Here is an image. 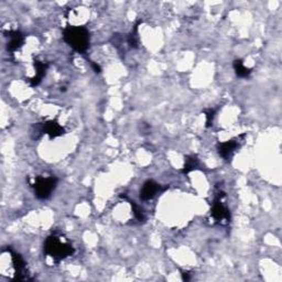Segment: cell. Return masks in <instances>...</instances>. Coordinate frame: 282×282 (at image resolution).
Segmentation results:
<instances>
[{"mask_svg":"<svg viewBox=\"0 0 282 282\" xmlns=\"http://www.w3.org/2000/svg\"><path fill=\"white\" fill-rule=\"evenodd\" d=\"M63 39L76 52L82 54L86 52L91 43L88 29L80 25H67L63 30Z\"/></svg>","mask_w":282,"mask_h":282,"instance_id":"obj_1","label":"cell"},{"mask_svg":"<svg viewBox=\"0 0 282 282\" xmlns=\"http://www.w3.org/2000/svg\"><path fill=\"white\" fill-rule=\"evenodd\" d=\"M44 253L54 261L59 262L75 253V248L68 240H64L61 235H50L44 242Z\"/></svg>","mask_w":282,"mask_h":282,"instance_id":"obj_2","label":"cell"},{"mask_svg":"<svg viewBox=\"0 0 282 282\" xmlns=\"http://www.w3.org/2000/svg\"><path fill=\"white\" fill-rule=\"evenodd\" d=\"M57 185V179L55 177H37L32 187L34 189L36 196L40 200H47L52 195Z\"/></svg>","mask_w":282,"mask_h":282,"instance_id":"obj_3","label":"cell"},{"mask_svg":"<svg viewBox=\"0 0 282 282\" xmlns=\"http://www.w3.org/2000/svg\"><path fill=\"white\" fill-rule=\"evenodd\" d=\"M224 197H225V193L223 192H219L216 197L214 198L213 204H211L210 208V215L215 222L223 224V223H229L230 222V211L228 207L224 203Z\"/></svg>","mask_w":282,"mask_h":282,"instance_id":"obj_4","label":"cell"},{"mask_svg":"<svg viewBox=\"0 0 282 282\" xmlns=\"http://www.w3.org/2000/svg\"><path fill=\"white\" fill-rule=\"evenodd\" d=\"M7 251L10 254L12 264H14V269H15L14 280H18V281L30 280L29 273H28V267H27V264H25V261L23 260V258L16 252L11 251V249H7Z\"/></svg>","mask_w":282,"mask_h":282,"instance_id":"obj_5","label":"cell"},{"mask_svg":"<svg viewBox=\"0 0 282 282\" xmlns=\"http://www.w3.org/2000/svg\"><path fill=\"white\" fill-rule=\"evenodd\" d=\"M239 148H240L239 138H235L232 140L225 141V143H221L217 149H219L220 156L224 160H226V161H229V160L234 157L236 151Z\"/></svg>","mask_w":282,"mask_h":282,"instance_id":"obj_6","label":"cell"},{"mask_svg":"<svg viewBox=\"0 0 282 282\" xmlns=\"http://www.w3.org/2000/svg\"><path fill=\"white\" fill-rule=\"evenodd\" d=\"M4 34H6L5 37H7L9 39V41L7 43V49H8L9 52L14 53L23 46L24 36L21 33L20 31H17V30H15V31L14 30L5 31Z\"/></svg>","mask_w":282,"mask_h":282,"instance_id":"obj_7","label":"cell"},{"mask_svg":"<svg viewBox=\"0 0 282 282\" xmlns=\"http://www.w3.org/2000/svg\"><path fill=\"white\" fill-rule=\"evenodd\" d=\"M40 130L42 133H46L50 137V139H54L57 137L63 136L65 133L64 128L55 120H49L40 125Z\"/></svg>","mask_w":282,"mask_h":282,"instance_id":"obj_8","label":"cell"},{"mask_svg":"<svg viewBox=\"0 0 282 282\" xmlns=\"http://www.w3.org/2000/svg\"><path fill=\"white\" fill-rule=\"evenodd\" d=\"M162 190L161 185L157 183L153 180H148L146 181L143 185V188L140 190V198L143 201H149L152 200L160 191Z\"/></svg>","mask_w":282,"mask_h":282,"instance_id":"obj_9","label":"cell"},{"mask_svg":"<svg viewBox=\"0 0 282 282\" xmlns=\"http://www.w3.org/2000/svg\"><path fill=\"white\" fill-rule=\"evenodd\" d=\"M33 65L36 68V75L32 79H29V83L32 87H36L40 84L42 79L46 76L47 70L49 68V64L44 61L34 60Z\"/></svg>","mask_w":282,"mask_h":282,"instance_id":"obj_10","label":"cell"},{"mask_svg":"<svg viewBox=\"0 0 282 282\" xmlns=\"http://www.w3.org/2000/svg\"><path fill=\"white\" fill-rule=\"evenodd\" d=\"M234 69H235L236 75L241 79H246L252 74V68L246 67L245 64H243V62L241 60L234 61Z\"/></svg>","mask_w":282,"mask_h":282,"instance_id":"obj_11","label":"cell"},{"mask_svg":"<svg viewBox=\"0 0 282 282\" xmlns=\"http://www.w3.org/2000/svg\"><path fill=\"white\" fill-rule=\"evenodd\" d=\"M197 165H198V159L196 156H189L187 157V159H185V162H184V168L182 170V172L184 173V174H188V173H190L191 171H193L197 168Z\"/></svg>","mask_w":282,"mask_h":282,"instance_id":"obj_12","label":"cell"},{"mask_svg":"<svg viewBox=\"0 0 282 282\" xmlns=\"http://www.w3.org/2000/svg\"><path fill=\"white\" fill-rule=\"evenodd\" d=\"M140 23V21L137 23V24H134V28L133 30L130 32V34L128 36L127 38V42L128 44H129V47L130 48H138V24Z\"/></svg>","mask_w":282,"mask_h":282,"instance_id":"obj_13","label":"cell"},{"mask_svg":"<svg viewBox=\"0 0 282 282\" xmlns=\"http://www.w3.org/2000/svg\"><path fill=\"white\" fill-rule=\"evenodd\" d=\"M130 205L132 207V211H133V215L136 217V220L138 222H144L146 220V214H145V210L141 208L139 205L136 204V202L130 201Z\"/></svg>","mask_w":282,"mask_h":282,"instance_id":"obj_14","label":"cell"},{"mask_svg":"<svg viewBox=\"0 0 282 282\" xmlns=\"http://www.w3.org/2000/svg\"><path fill=\"white\" fill-rule=\"evenodd\" d=\"M215 110H207L206 112H205V116H206V127H210L211 125H213V120H214V117H215Z\"/></svg>","mask_w":282,"mask_h":282,"instance_id":"obj_15","label":"cell"},{"mask_svg":"<svg viewBox=\"0 0 282 282\" xmlns=\"http://www.w3.org/2000/svg\"><path fill=\"white\" fill-rule=\"evenodd\" d=\"M92 65H93V68H94V70H95L96 73H100V70H101V69H100L99 65H97V64H95V63H93Z\"/></svg>","mask_w":282,"mask_h":282,"instance_id":"obj_16","label":"cell"},{"mask_svg":"<svg viewBox=\"0 0 282 282\" xmlns=\"http://www.w3.org/2000/svg\"><path fill=\"white\" fill-rule=\"evenodd\" d=\"M182 278H183V280H185V281L190 280V277L188 275V272H183V273H182Z\"/></svg>","mask_w":282,"mask_h":282,"instance_id":"obj_17","label":"cell"}]
</instances>
